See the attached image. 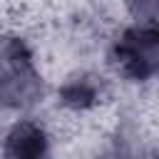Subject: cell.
Here are the masks:
<instances>
[{"label":"cell","instance_id":"obj_1","mask_svg":"<svg viewBox=\"0 0 159 159\" xmlns=\"http://www.w3.org/2000/svg\"><path fill=\"white\" fill-rule=\"evenodd\" d=\"M114 67L129 80H147L159 72V30L129 27L112 47Z\"/></svg>","mask_w":159,"mask_h":159},{"label":"cell","instance_id":"obj_2","mask_svg":"<svg viewBox=\"0 0 159 159\" xmlns=\"http://www.w3.org/2000/svg\"><path fill=\"white\" fill-rule=\"evenodd\" d=\"M2 159H50V142L40 124L17 122L2 142Z\"/></svg>","mask_w":159,"mask_h":159},{"label":"cell","instance_id":"obj_3","mask_svg":"<svg viewBox=\"0 0 159 159\" xmlns=\"http://www.w3.org/2000/svg\"><path fill=\"white\" fill-rule=\"evenodd\" d=\"M99 94H102V82H97V77L92 75L72 77L62 87V102L70 107H89L99 99Z\"/></svg>","mask_w":159,"mask_h":159},{"label":"cell","instance_id":"obj_4","mask_svg":"<svg viewBox=\"0 0 159 159\" xmlns=\"http://www.w3.org/2000/svg\"><path fill=\"white\" fill-rule=\"evenodd\" d=\"M102 159H142L139 154H137V149H132V144L129 142H122V144H117L107 157H102Z\"/></svg>","mask_w":159,"mask_h":159}]
</instances>
